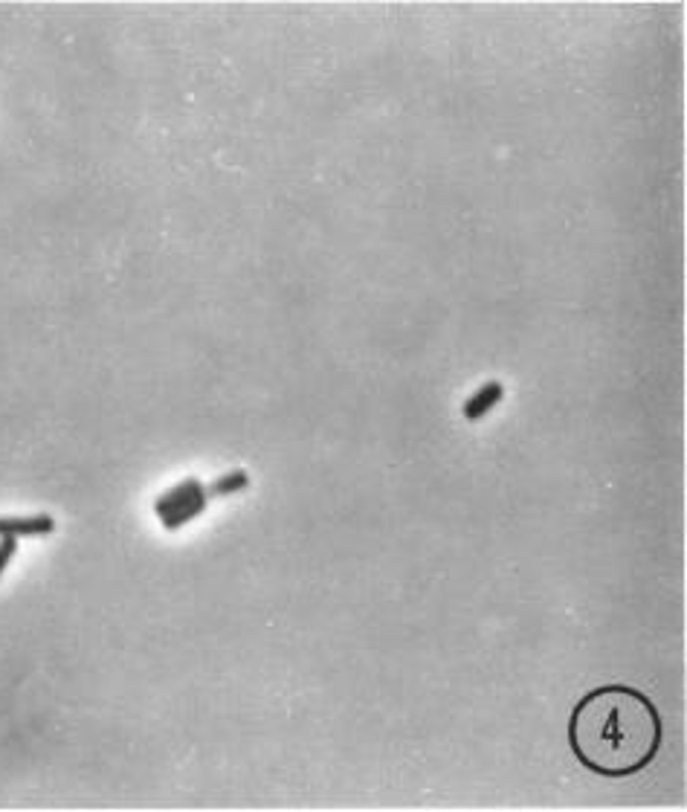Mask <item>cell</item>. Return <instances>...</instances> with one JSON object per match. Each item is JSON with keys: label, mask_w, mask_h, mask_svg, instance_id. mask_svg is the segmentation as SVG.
<instances>
[{"label": "cell", "mask_w": 687, "mask_h": 812, "mask_svg": "<svg viewBox=\"0 0 687 812\" xmlns=\"http://www.w3.org/2000/svg\"><path fill=\"white\" fill-rule=\"evenodd\" d=\"M15 548H18V537H12V534H0V575H4V569L9 566V561H12Z\"/></svg>", "instance_id": "8992f818"}, {"label": "cell", "mask_w": 687, "mask_h": 812, "mask_svg": "<svg viewBox=\"0 0 687 812\" xmlns=\"http://www.w3.org/2000/svg\"><path fill=\"white\" fill-rule=\"evenodd\" d=\"M499 398H502V389L491 392V398H487V386H484V389L479 392V398H473V401L467 403V410H464V412H467V418H479V415H482L484 410H491V403H493V401H499Z\"/></svg>", "instance_id": "5b68a950"}, {"label": "cell", "mask_w": 687, "mask_h": 812, "mask_svg": "<svg viewBox=\"0 0 687 812\" xmlns=\"http://www.w3.org/2000/svg\"><path fill=\"white\" fill-rule=\"evenodd\" d=\"M50 517H18V520H0V534H50L52 531Z\"/></svg>", "instance_id": "3957f363"}, {"label": "cell", "mask_w": 687, "mask_h": 812, "mask_svg": "<svg viewBox=\"0 0 687 812\" xmlns=\"http://www.w3.org/2000/svg\"><path fill=\"white\" fill-rule=\"evenodd\" d=\"M569 745L589 772L629 777L656 760L661 745L659 711L635 688H595L571 711Z\"/></svg>", "instance_id": "6da1fadb"}, {"label": "cell", "mask_w": 687, "mask_h": 812, "mask_svg": "<svg viewBox=\"0 0 687 812\" xmlns=\"http://www.w3.org/2000/svg\"><path fill=\"white\" fill-rule=\"evenodd\" d=\"M204 505H206V499L201 497V499H195V502H189L186 508H180V511H174V513H165L163 517V522H165V529H180L183 522H189L192 517H197V513L204 511Z\"/></svg>", "instance_id": "277c9868"}, {"label": "cell", "mask_w": 687, "mask_h": 812, "mask_svg": "<svg viewBox=\"0 0 687 812\" xmlns=\"http://www.w3.org/2000/svg\"><path fill=\"white\" fill-rule=\"evenodd\" d=\"M204 497V488H201V482H186V485H180V488H174L172 493H165V497L157 502V513H174V511H180V508H186L189 502H195V499H201Z\"/></svg>", "instance_id": "7a4b0ae2"}, {"label": "cell", "mask_w": 687, "mask_h": 812, "mask_svg": "<svg viewBox=\"0 0 687 812\" xmlns=\"http://www.w3.org/2000/svg\"><path fill=\"white\" fill-rule=\"evenodd\" d=\"M244 485H247V476H244V474H241V470H238V474H229L227 479H220V482H218V485H215V493L238 490V488H244Z\"/></svg>", "instance_id": "52a82bcc"}]
</instances>
